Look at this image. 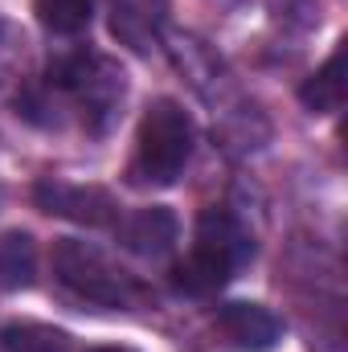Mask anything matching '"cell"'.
Returning <instances> with one entry per match:
<instances>
[{
	"label": "cell",
	"mask_w": 348,
	"mask_h": 352,
	"mask_svg": "<svg viewBox=\"0 0 348 352\" xmlns=\"http://www.w3.org/2000/svg\"><path fill=\"white\" fill-rule=\"evenodd\" d=\"M250 258H254L250 230L230 209H205L197 217L193 246H188L184 263L173 270V283H176V291H184V295H213Z\"/></svg>",
	"instance_id": "1"
},
{
	"label": "cell",
	"mask_w": 348,
	"mask_h": 352,
	"mask_svg": "<svg viewBox=\"0 0 348 352\" xmlns=\"http://www.w3.org/2000/svg\"><path fill=\"white\" fill-rule=\"evenodd\" d=\"M197 148V123L176 98L148 102L140 131H135V156L127 164V180L135 188H168L188 168Z\"/></svg>",
	"instance_id": "2"
},
{
	"label": "cell",
	"mask_w": 348,
	"mask_h": 352,
	"mask_svg": "<svg viewBox=\"0 0 348 352\" xmlns=\"http://www.w3.org/2000/svg\"><path fill=\"white\" fill-rule=\"evenodd\" d=\"M50 90L62 94L66 102H74L87 131L102 135L119 119V107L127 94V74L102 54H74V58H62L50 66Z\"/></svg>",
	"instance_id": "3"
},
{
	"label": "cell",
	"mask_w": 348,
	"mask_h": 352,
	"mask_svg": "<svg viewBox=\"0 0 348 352\" xmlns=\"http://www.w3.org/2000/svg\"><path fill=\"white\" fill-rule=\"evenodd\" d=\"M54 278L83 303L94 307H131L140 299V283L115 263L107 250L83 238H58L54 242Z\"/></svg>",
	"instance_id": "4"
},
{
	"label": "cell",
	"mask_w": 348,
	"mask_h": 352,
	"mask_svg": "<svg viewBox=\"0 0 348 352\" xmlns=\"http://www.w3.org/2000/svg\"><path fill=\"white\" fill-rule=\"evenodd\" d=\"M33 201L41 213L50 217H66V221H78V226H90V230H115L119 221V201L98 188V184H74V180H58V176H45L37 180L33 188Z\"/></svg>",
	"instance_id": "5"
},
{
	"label": "cell",
	"mask_w": 348,
	"mask_h": 352,
	"mask_svg": "<svg viewBox=\"0 0 348 352\" xmlns=\"http://www.w3.org/2000/svg\"><path fill=\"white\" fill-rule=\"evenodd\" d=\"M111 37L131 54H152L168 29V0H111Z\"/></svg>",
	"instance_id": "6"
},
{
	"label": "cell",
	"mask_w": 348,
	"mask_h": 352,
	"mask_svg": "<svg viewBox=\"0 0 348 352\" xmlns=\"http://www.w3.org/2000/svg\"><path fill=\"white\" fill-rule=\"evenodd\" d=\"M217 328L238 352H274L283 340V320L262 303H226L217 307Z\"/></svg>",
	"instance_id": "7"
},
{
	"label": "cell",
	"mask_w": 348,
	"mask_h": 352,
	"mask_svg": "<svg viewBox=\"0 0 348 352\" xmlns=\"http://www.w3.org/2000/svg\"><path fill=\"white\" fill-rule=\"evenodd\" d=\"M115 234H119L123 250H131V254H140V258H164L176 246L180 221H176L173 209L148 205V209H135V213H119Z\"/></svg>",
	"instance_id": "8"
},
{
	"label": "cell",
	"mask_w": 348,
	"mask_h": 352,
	"mask_svg": "<svg viewBox=\"0 0 348 352\" xmlns=\"http://www.w3.org/2000/svg\"><path fill=\"white\" fill-rule=\"evenodd\" d=\"M299 102L312 115H336L345 107V50H336L303 87H299Z\"/></svg>",
	"instance_id": "9"
},
{
	"label": "cell",
	"mask_w": 348,
	"mask_h": 352,
	"mask_svg": "<svg viewBox=\"0 0 348 352\" xmlns=\"http://www.w3.org/2000/svg\"><path fill=\"white\" fill-rule=\"evenodd\" d=\"M0 349L4 352H74V336L54 328V324H8L0 328Z\"/></svg>",
	"instance_id": "10"
},
{
	"label": "cell",
	"mask_w": 348,
	"mask_h": 352,
	"mask_svg": "<svg viewBox=\"0 0 348 352\" xmlns=\"http://www.w3.org/2000/svg\"><path fill=\"white\" fill-rule=\"evenodd\" d=\"M33 12L54 37H78L94 21V0H33Z\"/></svg>",
	"instance_id": "11"
},
{
	"label": "cell",
	"mask_w": 348,
	"mask_h": 352,
	"mask_svg": "<svg viewBox=\"0 0 348 352\" xmlns=\"http://www.w3.org/2000/svg\"><path fill=\"white\" fill-rule=\"evenodd\" d=\"M33 266H37V250H33L29 234H21V230L0 234V287L4 291L29 287L33 283Z\"/></svg>",
	"instance_id": "12"
},
{
	"label": "cell",
	"mask_w": 348,
	"mask_h": 352,
	"mask_svg": "<svg viewBox=\"0 0 348 352\" xmlns=\"http://www.w3.org/2000/svg\"><path fill=\"white\" fill-rule=\"evenodd\" d=\"M94 352H131V349H94Z\"/></svg>",
	"instance_id": "13"
}]
</instances>
